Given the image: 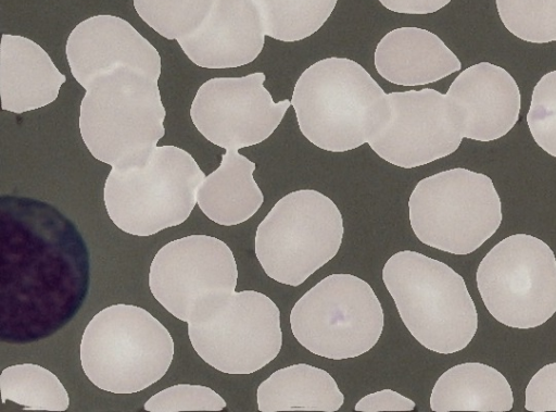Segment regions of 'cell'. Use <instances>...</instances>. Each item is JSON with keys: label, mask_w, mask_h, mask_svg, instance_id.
<instances>
[{"label": "cell", "mask_w": 556, "mask_h": 412, "mask_svg": "<svg viewBox=\"0 0 556 412\" xmlns=\"http://www.w3.org/2000/svg\"><path fill=\"white\" fill-rule=\"evenodd\" d=\"M291 104L305 138L331 152L368 142L389 114L387 93L370 74L337 57L319 60L300 75Z\"/></svg>", "instance_id": "cell-1"}, {"label": "cell", "mask_w": 556, "mask_h": 412, "mask_svg": "<svg viewBox=\"0 0 556 412\" xmlns=\"http://www.w3.org/2000/svg\"><path fill=\"white\" fill-rule=\"evenodd\" d=\"M85 90L78 126L92 157L117 168L144 162L165 134L157 79L122 66L96 77Z\"/></svg>", "instance_id": "cell-2"}, {"label": "cell", "mask_w": 556, "mask_h": 412, "mask_svg": "<svg viewBox=\"0 0 556 412\" xmlns=\"http://www.w3.org/2000/svg\"><path fill=\"white\" fill-rule=\"evenodd\" d=\"M382 280L404 325L426 349L450 354L472 340L476 305L464 278L447 264L403 250L388 259Z\"/></svg>", "instance_id": "cell-3"}, {"label": "cell", "mask_w": 556, "mask_h": 412, "mask_svg": "<svg viewBox=\"0 0 556 412\" xmlns=\"http://www.w3.org/2000/svg\"><path fill=\"white\" fill-rule=\"evenodd\" d=\"M79 354L94 386L113 394H134L165 375L173 361L174 340L147 310L118 303L90 320Z\"/></svg>", "instance_id": "cell-4"}, {"label": "cell", "mask_w": 556, "mask_h": 412, "mask_svg": "<svg viewBox=\"0 0 556 412\" xmlns=\"http://www.w3.org/2000/svg\"><path fill=\"white\" fill-rule=\"evenodd\" d=\"M204 177L186 150L156 147L140 164L111 168L103 188L104 205L123 232L152 236L189 217Z\"/></svg>", "instance_id": "cell-5"}, {"label": "cell", "mask_w": 556, "mask_h": 412, "mask_svg": "<svg viewBox=\"0 0 556 412\" xmlns=\"http://www.w3.org/2000/svg\"><path fill=\"white\" fill-rule=\"evenodd\" d=\"M408 209L415 236L452 254L473 252L502 223V203L492 179L464 167L419 180Z\"/></svg>", "instance_id": "cell-6"}, {"label": "cell", "mask_w": 556, "mask_h": 412, "mask_svg": "<svg viewBox=\"0 0 556 412\" xmlns=\"http://www.w3.org/2000/svg\"><path fill=\"white\" fill-rule=\"evenodd\" d=\"M343 233L342 214L329 197L295 190L258 224L255 255L267 276L296 287L336 257Z\"/></svg>", "instance_id": "cell-7"}, {"label": "cell", "mask_w": 556, "mask_h": 412, "mask_svg": "<svg viewBox=\"0 0 556 412\" xmlns=\"http://www.w3.org/2000/svg\"><path fill=\"white\" fill-rule=\"evenodd\" d=\"M384 324L370 285L352 274H331L306 291L290 313L295 339L309 352L332 360L356 358L379 340Z\"/></svg>", "instance_id": "cell-8"}, {"label": "cell", "mask_w": 556, "mask_h": 412, "mask_svg": "<svg viewBox=\"0 0 556 412\" xmlns=\"http://www.w3.org/2000/svg\"><path fill=\"white\" fill-rule=\"evenodd\" d=\"M476 280L486 310L506 326L534 328L556 312V258L538 237L515 234L497 242Z\"/></svg>", "instance_id": "cell-9"}, {"label": "cell", "mask_w": 556, "mask_h": 412, "mask_svg": "<svg viewBox=\"0 0 556 412\" xmlns=\"http://www.w3.org/2000/svg\"><path fill=\"white\" fill-rule=\"evenodd\" d=\"M237 263L230 248L207 235L164 245L149 271L153 297L187 324L207 320L236 291Z\"/></svg>", "instance_id": "cell-10"}, {"label": "cell", "mask_w": 556, "mask_h": 412, "mask_svg": "<svg viewBox=\"0 0 556 412\" xmlns=\"http://www.w3.org/2000/svg\"><path fill=\"white\" fill-rule=\"evenodd\" d=\"M188 336L212 367L231 375L252 374L281 349L280 311L262 292L235 291L207 320L188 324Z\"/></svg>", "instance_id": "cell-11"}, {"label": "cell", "mask_w": 556, "mask_h": 412, "mask_svg": "<svg viewBox=\"0 0 556 412\" xmlns=\"http://www.w3.org/2000/svg\"><path fill=\"white\" fill-rule=\"evenodd\" d=\"M266 76L255 72L241 77H216L198 89L191 121L210 142L241 149L267 139L282 121L291 102H275L264 87Z\"/></svg>", "instance_id": "cell-12"}, {"label": "cell", "mask_w": 556, "mask_h": 412, "mask_svg": "<svg viewBox=\"0 0 556 412\" xmlns=\"http://www.w3.org/2000/svg\"><path fill=\"white\" fill-rule=\"evenodd\" d=\"M387 97L388 117L367 142L384 161L413 168L458 149L464 136L445 93L425 88Z\"/></svg>", "instance_id": "cell-13"}, {"label": "cell", "mask_w": 556, "mask_h": 412, "mask_svg": "<svg viewBox=\"0 0 556 412\" xmlns=\"http://www.w3.org/2000/svg\"><path fill=\"white\" fill-rule=\"evenodd\" d=\"M66 58L74 78L85 88L96 77L127 66L159 79L157 50L124 18L96 15L80 22L66 41Z\"/></svg>", "instance_id": "cell-14"}, {"label": "cell", "mask_w": 556, "mask_h": 412, "mask_svg": "<svg viewBox=\"0 0 556 412\" xmlns=\"http://www.w3.org/2000/svg\"><path fill=\"white\" fill-rule=\"evenodd\" d=\"M464 138L492 141L517 123L520 91L503 67L480 62L462 71L445 93Z\"/></svg>", "instance_id": "cell-15"}, {"label": "cell", "mask_w": 556, "mask_h": 412, "mask_svg": "<svg viewBox=\"0 0 556 412\" xmlns=\"http://www.w3.org/2000/svg\"><path fill=\"white\" fill-rule=\"evenodd\" d=\"M265 36L252 0H215L200 27L178 43L201 67L229 68L253 62L263 49Z\"/></svg>", "instance_id": "cell-16"}, {"label": "cell", "mask_w": 556, "mask_h": 412, "mask_svg": "<svg viewBox=\"0 0 556 412\" xmlns=\"http://www.w3.org/2000/svg\"><path fill=\"white\" fill-rule=\"evenodd\" d=\"M66 77L35 41L3 34L0 45L2 110L24 113L53 102Z\"/></svg>", "instance_id": "cell-17"}, {"label": "cell", "mask_w": 556, "mask_h": 412, "mask_svg": "<svg viewBox=\"0 0 556 412\" xmlns=\"http://www.w3.org/2000/svg\"><path fill=\"white\" fill-rule=\"evenodd\" d=\"M375 66L390 83L418 86L438 82L459 71L462 64L435 34L419 27H399L378 42Z\"/></svg>", "instance_id": "cell-18"}, {"label": "cell", "mask_w": 556, "mask_h": 412, "mask_svg": "<svg viewBox=\"0 0 556 412\" xmlns=\"http://www.w3.org/2000/svg\"><path fill=\"white\" fill-rule=\"evenodd\" d=\"M255 163L227 149L219 166L204 177L198 192L200 210L213 222L233 226L248 221L261 208L264 196L254 180Z\"/></svg>", "instance_id": "cell-19"}, {"label": "cell", "mask_w": 556, "mask_h": 412, "mask_svg": "<svg viewBox=\"0 0 556 412\" xmlns=\"http://www.w3.org/2000/svg\"><path fill=\"white\" fill-rule=\"evenodd\" d=\"M513 404V390L506 377L479 362L452 366L438 378L430 395V408L435 412H504L511 410Z\"/></svg>", "instance_id": "cell-20"}, {"label": "cell", "mask_w": 556, "mask_h": 412, "mask_svg": "<svg viewBox=\"0 0 556 412\" xmlns=\"http://www.w3.org/2000/svg\"><path fill=\"white\" fill-rule=\"evenodd\" d=\"M262 412L338 411L344 396L332 376L306 363L293 364L274 372L256 391Z\"/></svg>", "instance_id": "cell-21"}, {"label": "cell", "mask_w": 556, "mask_h": 412, "mask_svg": "<svg viewBox=\"0 0 556 412\" xmlns=\"http://www.w3.org/2000/svg\"><path fill=\"white\" fill-rule=\"evenodd\" d=\"M1 401H12L29 411H65L66 389L49 370L33 363L5 367L0 375Z\"/></svg>", "instance_id": "cell-22"}, {"label": "cell", "mask_w": 556, "mask_h": 412, "mask_svg": "<svg viewBox=\"0 0 556 412\" xmlns=\"http://www.w3.org/2000/svg\"><path fill=\"white\" fill-rule=\"evenodd\" d=\"M261 14L265 35L292 42L316 33L329 18L338 0H252Z\"/></svg>", "instance_id": "cell-23"}, {"label": "cell", "mask_w": 556, "mask_h": 412, "mask_svg": "<svg viewBox=\"0 0 556 412\" xmlns=\"http://www.w3.org/2000/svg\"><path fill=\"white\" fill-rule=\"evenodd\" d=\"M138 15L166 39L180 40L194 33L215 0H132Z\"/></svg>", "instance_id": "cell-24"}, {"label": "cell", "mask_w": 556, "mask_h": 412, "mask_svg": "<svg viewBox=\"0 0 556 412\" xmlns=\"http://www.w3.org/2000/svg\"><path fill=\"white\" fill-rule=\"evenodd\" d=\"M504 26L528 42L556 41V0H495Z\"/></svg>", "instance_id": "cell-25"}, {"label": "cell", "mask_w": 556, "mask_h": 412, "mask_svg": "<svg viewBox=\"0 0 556 412\" xmlns=\"http://www.w3.org/2000/svg\"><path fill=\"white\" fill-rule=\"evenodd\" d=\"M527 123L535 142L556 158V71L543 75L534 86Z\"/></svg>", "instance_id": "cell-26"}, {"label": "cell", "mask_w": 556, "mask_h": 412, "mask_svg": "<svg viewBox=\"0 0 556 412\" xmlns=\"http://www.w3.org/2000/svg\"><path fill=\"white\" fill-rule=\"evenodd\" d=\"M226 401L212 388L178 384L150 397L144 403L149 412L222 411Z\"/></svg>", "instance_id": "cell-27"}, {"label": "cell", "mask_w": 556, "mask_h": 412, "mask_svg": "<svg viewBox=\"0 0 556 412\" xmlns=\"http://www.w3.org/2000/svg\"><path fill=\"white\" fill-rule=\"evenodd\" d=\"M525 408L532 412L556 411V362L532 376L526 388Z\"/></svg>", "instance_id": "cell-28"}, {"label": "cell", "mask_w": 556, "mask_h": 412, "mask_svg": "<svg viewBox=\"0 0 556 412\" xmlns=\"http://www.w3.org/2000/svg\"><path fill=\"white\" fill-rule=\"evenodd\" d=\"M415 405L412 399L392 389H382L359 399L355 404V410L362 412L412 411Z\"/></svg>", "instance_id": "cell-29"}, {"label": "cell", "mask_w": 556, "mask_h": 412, "mask_svg": "<svg viewBox=\"0 0 556 412\" xmlns=\"http://www.w3.org/2000/svg\"><path fill=\"white\" fill-rule=\"evenodd\" d=\"M452 0H379L390 11L405 14H429L437 12Z\"/></svg>", "instance_id": "cell-30"}]
</instances>
